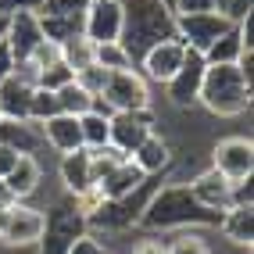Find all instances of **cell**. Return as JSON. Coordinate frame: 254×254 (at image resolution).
Returning <instances> with one entry per match:
<instances>
[{
    "label": "cell",
    "mask_w": 254,
    "mask_h": 254,
    "mask_svg": "<svg viewBox=\"0 0 254 254\" xmlns=\"http://www.w3.org/2000/svg\"><path fill=\"white\" fill-rule=\"evenodd\" d=\"M136 226L150 233H168V229H193V226H218V215L204 211L186 190V183H168L147 197V204L136 218Z\"/></svg>",
    "instance_id": "6da1fadb"
},
{
    "label": "cell",
    "mask_w": 254,
    "mask_h": 254,
    "mask_svg": "<svg viewBox=\"0 0 254 254\" xmlns=\"http://www.w3.org/2000/svg\"><path fill=\"white\" fill-rule=\"evenodd\" d=\"M122 43L129 50L132 64H136L154 43L176 36V14L172 7H165L161 0H122Z\"/></svg>",
    "instance_id": "7a4b0ae2"
},
{
    "label": "cell",
    "mask_w": 254,
    "mask_h": 254,
    "mask_svg": "<svg viewBox=\"0 0 254 254\" xmlns=\"http://www.w3.org/2000/svg\"><path fill=\"white\" fill-rule=\"evenodd\" d=\"M251 90L254 86L244 79L240 64H208L197 104L211 111L215 118H236L251 108Z\"/></svg>",
    "instance_id": "3957f363"
},
{
    "label": "cell",
    "mask_w": 254,
    "mask_h": 254,
    "mask_svg": "<svg viewBox=\"0 0 254 254\" xmlns=\"http://www.w3.org/2000/svg\"><path fill=\"white\" fill-rule=\"evenodd\" d=\"M82 233H90V226L68 197V200H58L50 211H43V236L36 247H40V254H68V247Z\"/></svg>",
    "instance_id": "277c9868"
},
{
    "label": "cell",
    "mask_w": 254,
    "mask_h": 254,
    "mask_svg": "<svg viewBox=\"0 0 254 254\" xmlns=\"http://www.w3.org/2000/svg\"><path fill=\"white\" fill-rule=\"evenodd\" d=\"M236 22L229 18L226 11H193V14H176V40L186 47V50H197V54H204V50L229 32Z\"/></svg>",
    "instance_id": "5b68a950"
},
{
    "label": "cell",
    "mask_w": 254,
    "mask_h": 254,
    "mask_svg": "<svg viewBox=\"0 0 254 254\" xmlns=\"http://www.w3.org/2000/svg\"><path fill=\"white\" fill-rule=\"evenodd\" d=\"M97 100H104L111 111H150V104H154V97H150V82L136 68L111 72L104 93H100Z\"/></svg>",
    "instance_id": "8992f818"
},
{
    "label": "cell",
    "mask_w": 254,
    "mask_h": 254,
    "mask_svg": "<svg viewBox=\"0 0 254 254\" xmlns=\"http://www.w3.org/2000/svg\"><path fill=\"white\" fill-rule=\"evenodd\" d=\"M122 0H90L82 11V36L93 47L100 43H118L122 40Z\"/></svg>",
    "instance_id": "52a82bcc"
},
{
    "label": "cell",
    "mask_w": 254,
    "mask_h": 254,
    "mask_svg": "<svg viewBox=\"0 0 254 254\" xmlns=\"http://www.w3.org/2000/svg\"><path fill=\"white\" fill-rule=\"evenodd\" d=\"M211 168L229 183H240L254 176V143L251 136H226L211 147Z\"/></svg>",
    "instance_id": "ba28073f"
},
{
    "label": "cell",
    "mask_w": 254,
    "mask_h": 254,
    "mask_svg": "<svg viewBox=\"0 0 254 254\" xmlns=\"http://www.w3.org/2000/svg\"><path fill=\"white\" fill-rule=\"evenodd\" d=\"M40 236H43V211L25 204V200H11L0 244H7V247H36Z\"/></svg>",
    "instance_id": "9c48e42d"
},
{
    "label": "cell",
    "mask_w": 254,
    "mask_h": 254,
    "mask_svg": "<svg viewBox=\"0 0 254 254\" xmlns=\"http://www.w3.org/2000/svg\"><path fill=\"white\" fill-rule=\"evenodd\" d=\"M204 68H208L204 54L186 50L179 72L165 82V93H168V100H172L176 108H197V93H200V82H204Z\"/></svg>",
    "instance_id": "30bf717a"
},
{
    "label": "cell",
    "mask_w": 254,
    "mask_h": 254,
    "mask_svg": "<svg viewBox=\"0 0 254 254\" xmlns=\"http://www.w3.org/2000/svg\"><path fill=\"white\" fill-rule=\"evenodd\" d=\"M154 126H158L154 111H115L111 115V140L108 143L118 147L129 158L132 150H136L150 132H154Z\"/></svg>",
    "instance_id": "8fae6325"
},
{
    "label": "cell",
    "mask_w": 254,
    "mask_h": 254,
    "mask_svg": "<svg viewBox=\"0 0 254 254\" xmlns=\"http://www.w3.org/2000/svg\"><path fill=\"white\" fill-rule=\"evenodd\" d=\"M4 43H7V50H11L14 64L25 61L32 50L43 43V29H40V14H36V7H25V11H11V14H7Z\"/></svg>",
    "instance_id": "7c38bea8"
},
{
    "label": "cell",
    "mask_w": 254,
    "mask_h": 254,
    "mask_svg": "<svg viewBox=\"0 0 254 254\" xmlns=\"http://www.w3.org/2000/svg\"><path fill=\"white\" fill-rule=\"evenodd\" d=\"M183 58H186V47L172 36V40H161V43L150 47L147 54L136 61V72H140L147 82H158V86H165V82L179 72Z\"/></svg>",
    "instance_id": "4fadbf2b"
},
{
    "label": "cell",
    "mask_w": 254,
    "mask_h": 254,
    "mask_svg": "<svg viewBox=\"0 0 254 254\" xmlns=\"http://www.w3.org/2000/svg\"><path fill=\"white\" fill-rule=\"evenodd\" d=\"M186 190L193 193V200H197L200 208L211 211V215H218V218H222V211L233 208V200H229L233 183H229L226 176H218L215 168H204V172H197L190 183H186Z\"/></svg>",
    "instance_id": "5bb4252c"
},
{
    "label": "cell",
    "mask_w": 254,
    "mask_h": 254,
    "mask_svg": "<svg viewBox=\"0 0 254 254\" xmlns=\"http://www.w3.org/2000/svg\"><path fill=\"white\" fill-rule=\"evenodd\" d=\"M40 136L50 150L58 154H72V150H82V129H79V118L75 115H50L47 122L40 126Z\"/></svg>",
    "instance_id": "9a60e30c"
},
{
    "label": "cell",
    "mask_w": 254,
    "mask_h": 254,
    "mask_svg": "<svg viewBox=\"0 0 254 254\" xmlns=\"http://www.w3.org/2000/svg\"><path fill=\"white\" fill-rule=\"evenodd\" d=\"M32 82L18 72H11L0 82V111L7 122H29V100H32Z\"/></svg>",
    "instance_id": "2e32d148"
},
{
    "label": "cell",
    "mask_w": 254,
    "mask_h": 254,
    "mask_svg": "<svg viewBox=\"0 0 254 254\" xmlns=\"http://www.w3.org/2000/svg\"><path fill=\"white\" fill-rule=\"evenodd\" d=\"M129 161L136 165L147 179H154V176H161L165 168L172 165V147H168V140L161 136V132H150V136L129 154Z\"/></svg>",
    "instance_id": "e0dca14e"
},
{
    "label": "cell",
    "mask_w": 254,
    "mask_h": 254,
    "mask_svg": "<svg viewBox=\"0 0 254 254\" xmlns=\"http://www.w3.org/2000/svg\"><path fill=\"white\" fill-rule=\"evenodd\" d=\"M40 179H43L40 161L32 158V154H22V158H18V165H14V168H11V172L0 179V183H4V190H7V197H11V200H29L32 193L40 190Z\"/></svg>",
    "instance_id": "ac0fdd59"
},
{
    "label": "cell",
    "mask_w": 254,
    "mask_h": 254,
    "mask_svg": "<svg viewBox=\"0 0 254 254\" xmlns=\"http://www.w3.org/2000/svg\"><path fill=\"white\" fill-rule=\"evenodd\" d=\"M61 183H64V193L79 197L97 186L93 179V168H90V150H72V154H61Z\"/></svg>",
    "instance_id": "d6986e66"
},
{
    "label": "cell",
    "mask_w": 254,
    "mask_h": 254,
    "mask_svg": "<svg viewBox=\"0 0 254 254\" xmlns=\"http://www.w3.org/2000/svg\"><path fill=\"white\" fill-rule=\"evenodd\" d=\"M143 183H147V176H143V172H140V168L132 165L129 158H126L118 168H111V172L97 183V190L104 193V200H126V197L136 193Z\"/></svg>",
    "instance_id": "ffe728a7"
},
{
    "label": "cell",
    "mask_w": 254,
    "mask_h": 254,
    "mask_svg": "<svg viewBox=\"0 0 254 254\" xmlns=\"http://www.w3.org/2000/svg\"><path fill=\"white\" fill-rule=\"evenodd\" d=\"M111 108L104 100H93V108L86 115H79V129H82V147L93 150V147H104L111 140Z\"/></svg>",
    "instance_id": "44dd1931"
},
{
    "label": "cell",
    "mask_w": 254,
    "mask_h": 254,
    "mask_svg": "<svg viewBox=\"0 0 254 254\" xmlns=\"http://www.w3.org/2000/svg\"><path fill=\"white\" fill-rule=\"evenodd\" d=\"M218 229H222V236L229 244L251 251V244H254V208H229V211H222Z\"/></svg>",
    "instance_id": "7402d4cb"
},
{
    "label": "cell",
    "mask_w": 254,
    "mask_h": 254,
    "mask_svg": "<svg viewBox=\"0 0 254 254\" xmlns=\"http://www.w3.org/2000/svg\"><path fill=\"white\" fill-rule=\"evenodd\" d=\"M247 50H254L247 40H244V32H240V25H233L229 32H222L208 50H204V61L208 64H236Z\"/></svg>",
    "instance_id": "603a6c76"
},
{
    "label": "cell",
    "mask_w": 254,
    "mask_h": 254,
    "mask_svg": "<svg viewBox=\"0 0 254 254\" xmlns=\"http://www.w3.org/2000/svg\"><path fill=\"white\" fill-rule=\"evenodd\" d=\"M0 143L11 147V150H18V154H32L43 136H40V126H32V122H0Z\"/></svg>",
    "instance_id": "cb8c5ba5"
},
{
    "label": "cell",
    "mask_w": 254,
    "mask_h": 254,
    "mask_svg": "<svg viewBox=\"0 0 254 254\" xmlns=\"http://www.w3.org/2000/svg\"><path fill=\"white\" fill-rule=\"evenodd\" d=\"M54 97H58V111H61V115H75V118L86 115V111L93 108V100H97V97H90L86 90H82L75 79L64 82L61 90H54Z\"/></svg>",
    "instance_id": "d4e9b609"
},
{
    "label": "cell",
    "mask_w": 254,
    "mask_h": 254,
    "mask_svg": "<svg viewBox=\"0 0 254 254\" xmlns=\"http://www.w3.org/2000/svg\"><path fill=\"white\" fill-rule=\"evenodd\" d=\"M93 64H100L104 72H129V68H136L122 43H100V47H93Z\"/></svg>",
    "instance_id": "484cf974"
},
{
    "label": "cell",
    "mask_w": 254,
    "mask_h": 254,
    "mask_svg": "<svg viewBox=\"0 0 254 254\" xmlns=\"http://www.w3.org/2000/svg\"><path fill=\"white\" fill-rule=\"evenodd\" d=\"M61 61L68 64L72 72H82L86 64H93V43L86 36H75L68 43H61Z\"/></svg>",
    "instance_id": "4316f807"
},
{
    "label": "cell",
    "mask_w": 254,
    "mask_h": 254,
    "mask_svg": "<svg viewBox=\"0 0 254 254\" xmlns=\"http://www.w3.org/2000/svg\"><path fill=\"white\" fill-rule=\"evenodd\" d=\"M122 161H126V154H122L118 147H111V143L93 147V150H90V168H93V179H97V183L104 179V176L111 172V168H118Z\"/></svg>",
    "instance_id": "83f0119b"
},
{
    "label": "cell",
    "mask_w": 254,
    "mask_h": 254,
    "mask_svg": "<svg viewBox=\"0 0 254 254\" xmlns=\"http://www.w3.org/2000/svg\"><path fill=\"white\" fill-rule=\"evenodd\" d=\"M161 254H211V247L200 233H179L161 247Z\"/></svg>",
    "instance_id": "f1b7e54d"
},
{
    "label": "cell",
    "mask_w": 254,
    "mask_h": 254,
    "mask_svg": "<svg viewBox=\"0 0 254 254\" xmlns=\"http://www.w3.org/2000/svg\"><path fill=\"white\" fill-rule=\"evenodd\" d=\"M50 115H58V97L50 90H32V100H29V122L32 126H43Z\"/></svg>",
    "instance_id": "f546056e"
},
{
    "label": "cell",
    "mask_w": 254,
    "mask_h": 254,
    "mask_svg": "<svg viewBox=\"0 0 254 254\" xmlns=\"http://www.w3.org/2000/svg\"><path fill=\"white\" fill-rule=\"evenodd\" d=\"M72 79H75V72L68 68V64H64V61H54V64H47L43 72H36V86L54 93V90L64 86V82H72Z\"/></svg>",
    "instance_id": "4dcf8cb0"
},
{
    "label": "cell",
    "mask_w": 254,
    "mask_h": 254,
    "mask_svg": "<svg viewBox=\"0 0 254 254\" xmlns=\"http://www.w3.org/2000/svg\"><path fill=\"white\" fill-rule=\"evenodd\" d=\"M108 75H111V72H104L100 64H86L82 72H75V82H79L90 97H100V93H104V86H108Z\"/></svg>",
    "instance_id": "1f68e13d"
},
{
    "label": "cell",
    "mask_w": 254,
    "mask_h": 254,
    "mask_svg": "<svg viewBox=\"0 0 254 254\" xmlns=\"http://www.w3.org/2000/svg\"><path fill=\"white\" fill-rule=\"evenodd\" d=\"M90 0H40V14H82Z\"/></svg>",
    "instance_id": "d6a6232c"
},
{
    "label": "cell",
    "mask_w": 254,
    "mask_h": 254,
    "mask_svg": "<svg viewBox=\"0 0 254 254\" xmlns=\"http://www.w3.org/2000/svg\"><path fill=\"white\" fill-rule=\"evenodd\" d=\"M68 254H108V247L100 244L93 233H82L79 240H75V244L68 247Z\"/></svg>",
    "instance_id": "836d02e7"
},
{
    "label": "cell",
    "mask_w": 254,
    "mask_h": 254,
    "mask_svg": "<svg viewBox=\"0 0 254 254\" xmlns=\"http://www.w3.org/2000/svg\"><path fill=\"white\" fill-rule=\"evenodd\" d=\"M193 11H218L215 0H176V14H193Z\"/></svg>",
    "instance_id": "e575fe53"
},
{
    "label": "cell",
    "mask_w": 254,
    "mask_h": 254,
    "mask_svg": "<svg viewBox=\"0 0 254 254\" xmlns=\"http://www.w3.org/2000/svg\"><path fill=\"white\" fill-rule=\"evenodd\" d=\"M251 7H254V0H226V14H229V18L233 22H244L247 18V14H251Z\"/></svg>",
    "instance_id": "d590c367"
},
{
    "label": "cell",
    "mask_w": 254,
    "mask_h": 254,
    "mask_svg": "<svg viewBox=\"0 0 254 254\" xmlns=\"http://www.w3.org/2000/svg\"><path fill=\"white\" fill-rule=\"evenodd\" d=\"M18 158H22L18 150H11V147H4V143H0V179H4L14 165H18Z\"/></svg>",
    "instance_id": "8d00e7d4"
},
{
    "label": "cell",
    "mask_w": 254,
    "mask_h": 254,
    "mask_svg": "<svg viewBox=\"0 0 254 254\" xmlns=\"http://www.w3.org/2000/svg\"><path fill=\"white\" fill-rule=\"evenodd\" d=\"M25 7H40V0H0V14H11V11H25Z\"/></svg>",
    "instance_id": "74e56055"
},
{
    "label": "cell",
    "mask_w": 254,
    "mask_h": 254,
    "mask_svg": "<svg viewBox=\"0 0 254 254\" xmlns=\"http://www.w3.org/2000/svg\"><path fill=\"white\" fill-rule=\"evenodd\" d=\"M11 72H14V58H11L7 43H0V82H4V79H7Z\"/></svg>",
    "instance_id": "f35d334b"
},
{
    "label": "cell",
    "mask_w": 254,
    "mask_h": 254,
    "mask_svg": "<svg viewBox=\"0 0 254 254\" xmlns=\"http://www.w3.org/2000/svg\"><path fill=\"white\" fill-rule=\"evenodd\" d=\"M11 204V200H7ZM7 204H0V233H4V222H7Z\"/></svg>",
    "instance_id": "ab89813d"
},
{
    "label": "cell",
    "mask_w": 254,
    "mask_h": 254,
    "mask_svg": "<svg viewBox=\"0 0 254 254\" xmlns=\"http://www.w3.org/2000/svg\"><path fill=\"white\" fill-rule=\"evenodd\" d=\"M161 4H165V7H172V14H176V0H161Z\"/></svg>",
    "instance_id": "60d3db41"
},
{
    "label": "cell",
    "mask_w": 254,
    "mask_h": 254,
    "mask_svg": "<svg viewBox=\"0 0 254 254\" xmlns=\"http://www.w3.org/2000/svg\"><path fill=\"white\" fill-rule=\"evenodd\" d=\"M0 122H4V111H0Z\"/></svg>",
    "instance_id": "b9f144b4"
}]
</instances>
